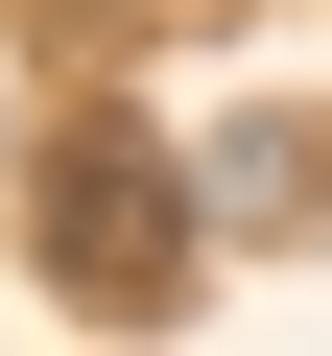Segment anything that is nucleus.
I'll return each mask as SVG.
<instances>
[{
	"mask_svg": "<svg viewBox=\"0 0 332 356\" xmlns=\"http://www.w3.org/2000/svg\"><path fill=\"white\" fill-rule=\"evenodd\" d=\"M24 214H48V285H72V309L190 332V285H214V191H190V166H166L119 95H72V119L24 143Z\"/></svg>",
	"mask_w": 332,
	"mask_h": 356,
	"instance_id": "nucleus-1",
	"label": "nucleus"
},
{
	"mask_svg": "<svg viewBox=\"0 0 332 356\" xmlns=\"http://www.w3.org/2000/svg\"><path fill=\"white\" fill-rule=\"evenodd\" d=\"M190 191H214V238H308L332 214V143L308 119H190Z\"/></svg>",
	"mask_w": 332,
	"mask_h": 356,
	"instance_id": "nucleus-2",
	"label": "nucleus"
},
{
	"mask_svg": "<svg viewBox=\"0 0 332 356\" xmlns=\"http://www.w3.org/2000/svg\"><path fill=\"white\" fill-rule=\"evenodd\" d=\"M0 143H24V95H0Z\"/></svg>",
	"mask_w": 332,
	"mask_h": 356,
	"instance_id": "nucleus-3",
	"label": "nucleus"
}]
</instances>
